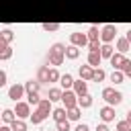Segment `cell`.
Returning a JSON list of instances; mask_svg holds the SVG:
<instances>
[{
	"label": "cell",
	"mask_w": 131,
	"mask_h": 131,
	"mask_svg": "<svg viewBox=\"0 0 131 131\" xmlns=\"http://www.w3.org/2000/svg\"><path fill=\"white\" fill-rule=\"evenodd\" d=\"M63 59H66V45L57 41V43H53V45L49 47V51H47V61H49L53 68H57V66L63 63Z\"/></svg>",
	"instance_id": "cell-1"
},
{
	"label": "cell",
	"mask_w": 131,
	"mask_h": 131,
	"mask_svg": "<svg viewBox=\"0 0 131 131\" xmlns=\"http://www.w3.org/2000/svg\"><path fill=\"white\" fill-rule=\"evenodd\" d=\"M102 100H104L106 104H113V106H117V104H121V100H123V94H121L117 88H113V86H106V88H102Z\"/></svg>",
	"instance_id": "cell-2"
},
{
	"label": "cell",
	"mask_w": 131,
	"mask_h": 131,
	"mask_svg": "<svg viewBox=\"0 0 131 131\" xmlns=\"http://www.w3.org/2000/svg\"><path fill=\"white\" fill-rule=\"evenodd\" d=\"M117 25H104L102 29H100V41L102 43H113L115 41V37H117Z\"/></svg>",
	"instance_id": "cell-3"
},
{
	"label": "cell",
	"mask_w": 131,
	"mask_h": 131,
	"mask_svg": "<svg viewBox=\"0 0 131 131\" xmlns=\"http://www.w3.org/2000/svg\"><path fill=\"white\" fill-rule=\"evenodd\" d=\"M23 96H27V88H25V84H12V86L8 88V98H10V100L18 102Z\"/></svg>",
	"instance_id": "cell-4"
},
{
	"label": "cell",
	"mask_w": 131,
	"mask_h": 131,
	"mask_svg": "<svg viewBox=\"0 0 131 131\" xmlns=\"http://www.w3.org/2000/svg\"><path fill=\"white\" fill-rule=\"evenodd\" d=\"M61 104H63L66 108L78 106V94L74 92V88H72V90H63V94H61Z\"/></svg>",
	"instance_id": "cell-5"
},
{
	"label": "cell",
	"mask_w": 131,
	"mask_h": 131,
	"mask_svg": "<svg viewBox=\"0 0 131 131\" xmlns=\"http://www.w3.org/2000/svg\"><path fill=\"white\" fill-rule=\"evenodd\" d=\"M14 113H16V119H31V104L27 100H18L14 106Z\"/></svg>",
	"instance_id": "cell-6"
},
{
	"label": "cell",
	"mask_w": 131,
	"mask_h": 131,
	"mask_svg": "<svg viewBox=\"0 0 131 131\" xmlns=\"http://www.w3.org/2000/svg\"><path fill=\"white\" fill-rule=\"evenodd\" d=\"M70 43H72V45H78V47L82 49V47H88L90 39H88V35H86V33L76 31V33H72V35H70Z\"/></svg>",
	"instance_id": "cell-7"
},
{
	"label": "cell",
	"mask_w": 131,
	"mask_h": 131,
	"mask_svg": "<svg viewBox=\"0 0 131 131\" xmlns=\"http://www.w3.org/2000/svg\"><path fill=\"white\" fill-rule=\"evenodd\" d=\"M115 115H117V113H115V106H113V104H104V106L98 111V117H100L104 123L115 121Z\"/></svg>",
	"instance_id": "cell-8"
},
{
	"label": "cell",
	"mask_w": 131,
	"mask_h": 131,
	"mask_svg": "<svg viewBox=\"0 0 131 131\" xmlns=\"http://www.w3.org/2000/svg\"><path fill=\"white\" fill-rule=\"evenodd\" d=\"M94 70H96V68H92L90 63H86V66H80L78 74H80V78H82V80H86V82H92V78H94Z\"/></svg>",
	"instance_id": "cell-9"
},
{
	"label": "cell",
	"mask_w": 131,
	"mask_h": 131,
	"mask_svg": "<svg viewBox=\"0 0 131 131\" xmlns=\"http://www.w3.org/2000/svg\"><path fill=\"white\" fill-rule=\"evenodd\" d=\"M86 63H90L92 68H100V63H102V55H100V51H88Z\"/></svg>",
	"instance_id": "cell-10"
},
{
	"label": "cell",
	"mask_w": 131,
	"mask_h": 131,
	"mask_svg": "<svg viewBox=\"0 0 131 131\" xmlns=\"http://www.w3.org/2000/svg\"><path fill=\"white\" fill-rule=\"evenodd\" d=\"M74 82H76V80H74V76L66 72V74H61V80H59V86H61L63 90H72V88H74Z\"/></svg>",
	"instance_id": "cell-11"
},
{
	"label": "cell",
	"mask_w": 131,
	"mask_h": 131,
	"mask_svg": "<svg viewBox=\"0 0 131 131\" xmlns=\"http://www.w3.org/2000/svg\"><path fill=\"white\" fill-rule=\"evenodd\" d=\"M74 92L78 94V96H84V94H88V82L86 80H76L74 82Z\"/></svg>",
	"instance_id": "cell-12"
},
{
	"label": "cell",
	"mask_w": 131,
	"mask_h": 131,
	"mask_svg": "<svg viewBox=\"0 0 131 131\" xmlns=\"http://www.w3.org/2000/svg\"><path fill=\"white\" fill-rule=\"evenodd\" d=\"M123 59H125V53H121V51H115L113 55H111V66H113V70H121V63H123Z\"/></svg>",
	"instance_id": "cell-13"
},
{
	"label": "cell",
	"mask_w": 131,
	"mask_h": 131,
	"mask_svg": "<svg viewBox=\"0 0 131 131\" xmlns=\"http://www.w3.org/2000/svg\"><path fill=\"white\" fill-rule=\"evenodd\" d=\"M37 80L41 84H49V68L47 66H39L37 68Z\"/></svg>",
	"instance_id": "cell-14"
},
{
	"label": "cell",
	"mask_w": 131,
	"mask_h": 131,
	"mask_svg": "<svg viewBox=\"0 0 131 131\" xmlns=\"http://www.w3.org/2000/svg\"><path fill=\"white\" fill-rule=\"evenodd\" d=\"M129 49H131V41H129L127 37H119V39H117V51L127 53Z\"/></svg>",
	"instance_id": "cell-15"
},
{
	"label": "cell",
	"mask_w": 131,
	"mask_h": 131,
	"mask_svg": "<svg viewBox=\"0 0 131 131\" xmlns=\"http://www.w3.org/2000/svg\"><path fill=\"white\" fill-rule=\"evenodd\" d=\"M78 57H80V47L70 43L66 47V59H78Z\"/></svg>",
	"instance_id": "cell-16"
},
{
	"label": "cell",
	"mask_w": 131,
	"mask_h": 131,
	"mask_svg": "<svg viewBox=\"0 0 131 131\" xmlns=\"http://www.w3.org/2000/svg\"><path fill=\"white\" fill-rule=\"evenodd\" d=\"M51 117H53L55 123H57V121H63V119H68V108H66V106H57V108H53Z\"/></svg>",
	"instance_id": "cell-17"
},
{
	"label": "cell",
	"mask_w": 131,
	"mask_h": 131,
	"mask_svg": "<svg viewBox=\"0 0 131 131\" xmlns=\"http://www.w3.org/2000/svg\"><path fill=\"white\" fill-rule=\"evenodd\" d=\"M14 39V33L10 29H4L0 31V45H10V41Z\"/></svg>",
	"instance_id": "cell-18"
},
{
	"label": "cell",
	"mask_w": 131,
	"mask_h": 131,
	"mask_svg": "<svg viewBox=\"0 0 131 131\" xmlns=\"http://www.w3.org/2000/svg\"><path fill=\"white\" fill-rule=\"evenodd\" d=\"M92 102H94L92 94H84V96H78V106H80V108H90V106H92Z\"/></svg>",
	"instance_id": "cell-19"
},
{
	"label": "cell",
	"mask_w": 131,
	"mask_h": 131,
	"mask_svg": "<svg viewBox=\"0 0 131 131\" xmlns=\"http://www.w3.org/2000/svg\"><path fill=\"white\" fill-rule=\"evenodd\" d=\"M45 119H47V115H45L43 111H39V108H35V111L31 113V123H33V125H39V123H43Z\"/></svg>",
	"instance_id": "cell-20"
},
{
	"label": "cell",
	"mask_w": 131,
	"mask_h": 131,
	"mask_svg": "<svg viewBox=\"0 0 131 131\" xmlns=\"http://www.w3.org/2000/svg\"><path fill=\"white\" fill-rule=\"evenodd\" d=\"M61 94H63V88H57V86L49 88V92H47V96H49V100H51V102L61 100Z\"/></svg>",
	"instance_id": "cell-21"
},
{
	"label": "cell",
	"mask_w": 131,
	"mask_h": 131,
	"mask_svg": "<svg viewBox=\"0 0 131 131\" xmlns=\"http://www.w3.org/2000/svg\"><path fill=\"white\" fill-rule=\"evenodd\" d=\"M37 108H39V111H43L47 117L53 113V106H51V100H49V98H41V102H39V106H37Z\"/></svg>",
	"instance_id": "cell-22"
},
{
	"label": "cell",
	"mask_w": 131,
	"mask_h": 131,
	"mask_svg": "<svg viewBox=\"0 0 131 131\" xmlns=\"http://www.w3.org/2000/svg\"><path fill=\"white\" fill-rule=\"evenodd\" d=\"M14 119H16V113H14V108H4V111H2V123L10 125Z\"/></svg>",
	"instance_id": "cell-23"
},
{
	"label": "cell",
	"mask_w": 131,
	"mask_h": 131,
	"mask_svg": "<svg viewBox=\"0 0 131 131\" xmlns=\"http://www.w3.org/2000/svg\"><path fill=\"white\" fill-rule=\"evenodd\" d=\"M113 53H115V47H113L111 43H102V47H100V55H102V59H111Z\"/></svg>",
	"instance_id": "cell-24"
},
{
	"label": "cell",
	"mask_w": 131,
	"mask_h": 131,
	"mask_svg": "<svg viewBox=\"0 0 131 131\" xmlns=\"http://www.w3.org/2000/svg\"><path fill=\"white\" fill-rule=\"evenodd\" d=\"M125 78H127V76H125L123 70H113V74H111V82H113V84H123Z\"/></svg>",
	"instance_id": "cell-25"
},
{
	"label": "cell",
	"mask_w": 131,
	"mask_h": 131,
	"mask_svg": "<svg viewBox=\"0 0 131 131\" xmlns=\"http://www.w3.org/2000/svg\"><path fill=\"white\" fill-rule=\"evenodd\" d=\"M25 88H27V92H39V88H41V82L35 78V80H27L25 82Z\"/></svg>",
	"instance_id": "cell-26"
},
{
	"label": "cell",
	"mask_w": 131,
	"mask_h": 131,
	"mask_svg": "<svg viewBox=\"0 0 131 131\" xmlns=\"http://www.w3.org/2000/svg\"><path fill=\"white\" fill-rule=\"evenodd\" d=\"M10 127H12V131H27L29 129V125L25 123V119H14L10 123Z\"/></svg>",
	"instance_id": "cell-27"
},
{
	"label": "cell",
	"mask_w": 131,
	"mask_h": 131,
	"mask_svg": "<svg viewBox=\"0 0 131 131\" xmlns=\"http://www.w3.org/2000/svg\"><path fill=\"white\" fill-rule=\"evenodd\" d=\"M10 57H12V47H10V45H0V59L6 61V59H10Z\"/></svg>",
	"instance_id": "cell-28"
},
{
	"label": "cell",
	"mask_w": 131,
	"mask_h": 131,
	"mask_svg": "<svg viewBox=\"0 0 131 131\" xmlns=\"http://www.w3.org/2000/svg\"><path fill=\"white\" fill-rule=\"evenodd\" d=\"M27 102H29L31 106H39V102H41L39 92H27Z\"/></svg>",
	"instance_id": "cell-29"
},
{
	"label": "cell",
	"mask_w": 131,
	"mask_h": 131,
	"mask_svg": "<svg viewBox=\"0 0 131 131\" xmlns=\"http://www.w3.org/2000/svg\"><path fill=\"white\" fill-rule=\"evenodd\" d=\"M80 115H82V108H80V106L68 108V119H70V121H80Z\"/></svg>",
	"instance_id": "cell-30"
},
{
	"label": "cell",
	"mask_w": 131,
	"mask_h": 131,
	"mask_svg": "<svg viewBox=\"0 0 131 131\" xmlns=\"http://www.w3.org/2000/svg\"><path fill=\"white\" fill-rule=\"evenodd\" d=\"M70 123H72L70 119L57 121V123H55V129H57V131H72V125H70Z\"/></svg>",
	"instance_id": "cell-31"
},
{
	"label": "cell",
	"mask_w": 131,
	"mask_h": 131,
	"mask_svg": "<svg viewBox=\"0 0 131 131\" xmlns=\"http://www.w3.org/2000/svg\"><path fill=\"white\" fill-rule=\"evenodd\" d=\"M86 35H88L90 41H98V39H100V29H98V27H90Z\"/></svg>",
	"instance_id": "cell-32"
},
{
	"label": "cell",
	"mask_w": 131,
	"mask_h": 131,
	"mask_svg": "<svg viewBox=\"0 0 131 131\" xmlns=\"http://www.w3.org/2000/svg\"><path fill=\"white\" fill-rule=\"evenodd\" d=\"M41 27H43V31H47V33H55V31H59L61 25H59V23H43Z\"/></svg>",
	"instance_id": "cell-33"
},
{
	"label": "cell",
	"mask_w": 131,
	"mask_h": 131,
	"mask_svg": "<svg viewBox=\"0 0 131 131\" xmlns=\"http://www.w3.org/2000/svg\"><path fill=\"white\" fill-rule=\"evenodd\" d=\"M59 80H61V74L57 72V68H49V82L55 84V82H59Z\"/></svg>",
	"instance_id": "cell-34"
},
{
	"label": "cell",
	"mask_w": 131,
	"mask_h": 131,
	"mask_svg": "<svg viewBox=\"0 0 131 131\" xmlns=\"http://www.w3.org/2000/svg\"><path fill=\"white\" fill-rule=\"evenodd\" d=\"M104 78H106V72H104L102 68H96V70H94V78H92V82L98 84V82H102Z\"/></svg>",
	"instance_id": "cell-35"
},
{
	"label": "cell",
	"mask_w": 131,
	"mask_h": 131,
	"mask_svg": "<svg viewBox=\"0 0 131 131\" xmlns=\"http://www.w3.org/2000/svg\"><path fill=\"white\" fill-rule=\"evenodd\" d=\"M117 131H131V121L129 119H123L117 123Z\"/></svg>",
	"instance_id": "cell-36"
},
{
	"label": "cell",
	"mask_w": 131,
	"mask_h": 131,
	"mask_svg": "<svg viewBox=\"0 0 131 131\" xmlns=\"http://www.w3.org/2000/svg\"><path fill=\"white\" fill-rule=\"evenodd\" d=\"M121 70L125 72V76H127V78H131V59H129V57H125V59H123Z\"/></svg>",
	"instance_id": "cell-37"
},
{
	"label": "cell",
	"mask_w": 131,
	"mask_h": 131,
	"mask_svg": "<svg viewBox=\"0 0 131 131\" xmlns=\"http://www.w3.org/2000/svg\"><path fill=\"white\" fill-rule=\"evenodd\" d=\"M100 47H102L100 39H98V41H90V43H88V51H100Z\"/></svg>",
	"instance_id": "cell-38"
},
{
	"label": "cell",
	"mask_w": 131,
	"mask_h": 131,
	"mask_svg": "<svg viewBox=\"0 0 131 131\" xmlns=\"http://www.w3.org/2000/svg\"><path fill=\"white\" fill-rule=\"evenodd\" d=\"M6 80H8V74L2 70V72H0V86H6Z\"/></svg>",
	"instance_id": "cell-39"
},
{
	"label": "cell",
	"mask_w": 131,
	"mask_h": 131,
	"mask_svg": "<svg viewBox=\"0 0 131 131\" xmlns=\"http://www.w3.org/2000/svg\"><path fill=\"white\" fill-rule=\"evenodd\" d=\"M74 131H90V127H88V125H86V123H78V125H76V129H74Z\"/></svg>",
	"instance_id": "cell-40"
},
{
	"label": "cell",
	"mask_w": 131,
	"mask_h": 131,
	"mask_svg": "<svg viewBox=\"0 0 131 131\" xmlns=\"http://www.w3.org/2000/svg\"><path fill=\"white\" fill-rule=\"evenodd\" d=\"M94 131H111V129H108V127H106V123L102 121V123H98V125H96V129H94Z\"/></svg>",
	"instance_id": "cell-41"
},
{
	"label": "cell",
	"mask_w": 131,
	"mask_h": 131,
	"mask_svg": "<svg viewBox=\"0 0 131 131\" xmlns=\"http://www.w3.org/2000/svg\"><path fill=\"white\" fill-rule=\"evenodd\" d=\"M0 131H12V127H10V125H6V123H4V125H2V127H0Z\"/></svg>",
	"instance_id": "cell-42"
},
{
	"label": "cell",
	"mask_w": 131,
	"mask_h": 131,
	"mask_svg": "<svg viewBox=\"0 0 131 131\" xmlns=\"http://www.w3.org/2000/svg\"><path fill=\"white\" fill-rule=\"evenodd\" d=\"M125 37H127V39H129V41H131V29H129V31H127V33H125Z\"/></svg>",
	"instance_id": "cell-43"
},
{
	"label": "cell",
	"mask_w": 131,
	"mask_h": 131,
	"mask_svg": "<svg viewBox=\"0 0 131 131\" xmlns=\"http://www.w3.org/2000/svg\"><path fill=\"white\" fill-rule=\"evenodd\" d=\"M127 119H129V121H131V111H129V113H127Z\"/></svg>",
	"instance_id": "cell-44"
},
{
	"label": "cell",
	"mask_w": 131,
	"mask_h": 131,
	"mask_svg": "<svg viewBox=\"0 0 131 131\" xmlns=\"http://www.w3.org/2000/svg\"><path fill=\"white\" fill-rule=\"evenodd\" d=\"M55 131H57V129H55Z\"/></svg>",
	"instance_id": "cell-45"
}]
</instances>
